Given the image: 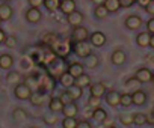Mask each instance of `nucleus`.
I'll return each instance as SVG.
<instances>
[{"mask_svg": "<svg viewBox=\"0 0 154 128\" xmlns=\"http://www.w3.org/2000/svg\"><path fill=\"white\" fill-rule=\"evenodd\" d=\"M53 48H54V51H56V54H59V56H65L69 50H71V44H63V42H56L54 45H53Z\"/></svg>", "mask_w": 154, "mask_h": 128, "instance_id": "b1692460", "label": "nucleus"}, {"mask_svg": "<svg viewBox=\"0 0 154 128\" xmlns=\"http://www.w3.org/2000/svg\"><path fill=\"white\" fill-rule=\"evenodd\" d=\"M59 5H60V0H44V6H45L48 11H56V9H59Z\"/></svg>", "mask_w": 154, "mask_h": 128, "instance_id": "c9c22d12", "label": "nucleus"}, {"mask_svg": "<svg viewBox=\"0 0 154 128\" xmlns=\"http://www.w3.org/2000/svg\"><path fill=\"white\" fill-rule=\"evenodd\" d=\"M119 106H124V107L133 106L131 104V94H128V92L119 94Z\"/></svg>", "mask_w": 154, "mask_h": 128, "instance_id": "7c9ffc66", "label": "nucleus"}, {"mask_svg": "<svg viewBox=\"0 0 154 128\" xmlns=\"http://www.w3.org/2000/svg\"><path fill=\"white\" fill-rule=\"evenodd\" d=\"M106 103L110 107H118L119 106V94L116 91H109L106 94Z\"/></svg>", "mask_w": 154, "mask_h": 128, "instance_id": "f3484780", "label": "nucleus"}, {"mask_svg": "<svg viewBox=\"0 0 154 128\" xmlns=\"http://www.w3.org/2000/svg\"><path fill=\"white\" fill-rule=\"evenodd\" d=\"M74 85H75L77 88H80V89H83V88H86V86H91V77H89L88 74H82L80 77L74 79Z\"/></svg>", "mask_w": 154, "mask_h": 128, "instance_id": "412c9836", "label": "nucleus"}, {"mask_svg": "<svg viewBox=\"0 0 154 128\" xmlns=\"http://www.w3.org/2000/svg\"><path fill=\"white\" fill-rule=\"evenodd\" d=\"M134 77H136V80H137L139 83H148V82H151L152 73H151L148 68H140V70L136 71Z\"/></svg>", "mask_w": 154, "mask_h": 128, "instance_id": "9b49d317", "label": "nucleus"}, {"mask_svg": "<svg viewBox=\"0 0 154 128\" xmlns=\"http://www.w3.org/2000/svg\"><path fill=\"white\" fill-rule=\"evenodd\" d=\"M48 109L51 113H62V109H63V104L62 101L59 100V97H54L48 101Z\"/></svg>", "mask_w": 154, "mask_h": 128, "instance_id": "a211bd4d", "label": "nucleus"}, {"mask_svg": "<svg viewBox=\"0 0 154 128\" xmlns=\"http://www.w3.org/2000/svg\"><path fill=\"white\" fill-rule=\"evenodd\" d=\"M109 128H116V127H113V125H112V127H109Z\"/></svg>", "mask_w": 154, "mask_h": 128, "instance_id": "4d7b16f0", "label": "nucleus"}, {"mask_svg": "<svg viewBox=\"0 0 154 128\" xmlns=\"http://www.w3.org/2000/svg\"><path fill=\"white\" fill-rule=\"evenodd\" d=\"M146 32H148L149 35H154V17L146 21Z\"/></svg>", "mask_w": 154, "mask_h": 128, "instance_id": "c03bdc74", "label": "nucleus"}, {"mask_svg": "<svg viewBox=\"0 0 154 128\" xmlns=\"http://www.w3.org/2000/svg\"><path fill=\"white\" fill-rule=\"evenodd\" d=\"M29 128H36V127H29Z\"/></svg>", "mask_w": 154, "mask_h": 128, "instance_id": "13d9d810", "label": "nucleus"}, {"mask_svg": "<svg viewBox=\"0 0 154 128\" xmlns=\"http://www.w3.org/2000/svg\"><path fill=\"white\" fill-rule=\"evenodd\" d=\"M42 42L47 44V45H50V47H53V45L57 42V36H56L54 33H45V35L42 36Z\"/></svg>", "mask_w": 154, "mask_h": 128, "instance_id": "72a5a7b5", "label": "nucleus"}, {"mask_svg": "<svg viewBox=\"0 0 154 128\" xmlns=\"http://www.w3.org/2000/svg\"><path fill=\"white\" fill-rule=\"evenodd\" d=\"M136 2H137V3H139L142 8H145V6L148 5V2H149V0H136Z\"/></svg>", "mask_w": 154, "mask_h": 128, "instance_id": "3c124183", "label": "nucleus"}, {"mask_svg": "<svg viewBox=\"0 0 154 128\" xmlns=\"http://www.w3.org/2000/svg\"><path fill=\"white\" fill-rule=\"evenodd\" d=\"M151 82H152V83H154V74H152V77H151Z\"/></svg>", "mask_w": 154, "mask_h": 128, "instance_id": "6e6d98bb", "label": "nucleus"}, {"mask_svg": "<svg viewBox=\"0 0 154 128\" xmlns=\"http://www.w3.org/2000/svg\"><path fill=\"white\" fill-rule=\"evenodd\" d=\"M12 14H14V11H12L11 5H8V3H0V20L6 21V20H9V18L12 17Z\"/></svg>", "mask_w": 154, "mask_h": 128, "instance_id": "dca6fc26", "label": "nucleus"}, {"mask_svg": "<svg viewBox=\"0 0 154 128\" xmlns=\"http://www.w3.org/2000/svg\"><path fill=\"white\" fill-rule=\"evenodd\" d=\"M151 113H154V109H152V112H151Z\"/></svg>", "mask_w": 154, "mask_h": 128, "instance_id": "bf43d9fd", "label": "nucleus"}, {"mask_svg": "<svg viewBox=\"0 0 154 128\" xmlns=\"http://www.w3.org/2000/svg\"><path fill=\"white\" fill-rule=\"evenodd\" d=\"M110 60H112V63H113L115 67H121V65H124L125 60H127V54H125V51H124V50L116 48V50L112 53Z\"/></svg>", "mask_w": 154, "mask_h": 128, "instance_id": "6e6552de", "label": "nucleus"}, {"mask_svg": "<svg viewBox=\"0 0 154 128\" xmlns=\"http://www.w3.org/2000/svg\"><path fill=\"white\" fill-rule=\"evenodd\" d=\"M91 118H92L95 122L103 124V122H104V119L107 118V113H106L101 107H97V109H94V110L91 112Z\"/></svg>", "mask_w": 154, "mask_h": 128, "instance_id": "6ab92c4d", "label": "nucleus"}, {"mask_svg": "<svg viewBox=\"0 0 154 128\" xmlns=\"http://www.w3.org/2000/svg\"><path fill=\"white\" fill-rule=\"evenodd\" d=\"M107 15H109V12H107V9L104 8V5H98V6L94 8V17H95L97 20H104Z\"/></svg>", "mask_w": 154, "mask_h": 128, "instance_id": "cd10ccee", "label": "nucleus"}, {"mask_svg": "<svg viewBox=\"0 0 154 128\" xmlns=\"http://www.w3.org/2000/svg\"><path fill=\"white\" fill-rule=\"evenodd\" d=\"M140 85H142V83H139V82L136 80V77H131V79H128V80L125 82V88H127L128 91H131V92L137 91Z\"/></svg>", "mask_w": 154, "mask_h": 128, "instance_id": "473e14b6", "label": "nucleus"}, {"mask_svg": "<svg viewBox=\"0 0 154 128\" xmlns=\"http://www.w3.org/2000/svg\"><path fill=\"white\" fill-rule=\"evenodd\" d=\"M89 92H91V97L101 98V97L106 94V86H104L103 83H94V85H91Z\"/></svg>", "mask_w": 154, "mask_h": 128, "instance_id": "ddd939ff", "label": "nucleus"}, {"mask_svg": "<svg viewBox=\"0 0 154 128\" xmlns=\"http://www.w3.org/2000/svg\"><path fill=\"white\" fill-rule=\"evenodd\" d=\"M104 8L107 9V12L109 14H115V12H118L119 9H121V6H119V0H104Z\"/></svg>", "mask_w": 154, "mask_h": 128, "instance_id": "aec40b11", "label": "nucleus"}, {"mask_svg": "<svg viewBox=\"0 0 154 128\" xmlns=\"http://www.w3.org/2000/svg\"><path fill=\"white\" fill-rule=\"evenodd\" d=\"M145 11H146L149 15H154V0H149L148 5L145 6Z\"/></svg>", "mask_w": 154, "mask_h": 128, "instance_id": "49530a36", "label": "nucleus"}, {"mask_svg": "<svg viewBox=\"0 0 154 128\" xmlns=\"http://www.w3.org/2000/svg\"><path fill=\"white\" fill-rule=\"evenodd\" d=\"M14 65V59L11 54L8 53H3V54H0V68L2 70H11Z\"/></svg>", "mask_w": 154, "mask_h": 128, "instance_id": "2eb2a0df", "label": "nucleus"}, {"mask_svg": "<svg viewBox=\"0 0 154 128\" xmlns=\"http://www.w3.org/2000/svg\"><path fill=\"white\" fill-rule=\"evenodd\" d=\"M136 3V0H119V6L121 8H130Z\"/></svg>", "mask_w": 154, "mask_h": 128, "instance_id": "a18cd8bd", "label": "nucleus"}, {"mask_svg": "<svg viewBox=\"0 0 154 128\" xmlns=\"http://www.w3.org/2000/svg\"><path fill=\"white\" fill-rule=\"evenodd\" d=\"M0 23H2V20H0Z\"/></svg>", "mask_w": 154, "mask_h": 128, "instance_id": "052dcab7", "label": "nucleus"}, {"mask_svg": "<svg viewBox=\"0 0 154 128\" xmlns=\"http://www.w3.org/2000/svg\"><path fill=\"white\" fill-rule=\"evenodd\" d=\"M100 100L101 98H95V97H89L88 98V106L94 110V109H97V107H100Z\"/></svg>", "mask_w": 154, "mask_h": 128, "instance_id": "a19ab883", "label": "nucleus"}, {"mask_svg": "<svg viewBox=\"0 0 154 128\" xmlns=\"http://www.w3.org/2000/svg\"><path fill=\"white\" fill-rule=\"evenodd\" d=\"M77 9L75 5V0H60V5H59V11L63 15H69L71 12H74Z\"/></svg>", "mask_w": 154, "mask_h": 128, "instance_id": "1a4fd4ad", "label": "nucleus"}, {"mask_svg": "<svg viewBox=\"0 0 154 128\" xmlns=\"http://www.w3.org/2000/svg\"><path fill=\"white\" fill-rule=\"evenodd\" d=\"M146 103V94L142 89H137L131 94V104L134 106H143Z\"/></svg>", "mask_w": 154, "mask_h": 128, "instance_id": "f8f14e48", "label": "nucleus"}, {"mask_svg": "<svg viewBox=\"0 0 154 128\" xmlns=\"http://www.w3.org/2000/svg\"><path fill=\"white\" fill-rule=\"evenodd\" d=\"M44 122L47 125H54L57 122V116H54V113H48V115L44 116Z\"/></svg>", "mask_w": 154, "mask_h": 128, "instance_id": "58836bf2", "label": "nucleus"}, {"mask_svg": "<svg viewBox=\"0 0 154 128\" xmlns=\"http://www.w3.org/2000/svg\"><path fill=\"white\" fill-rule=\"evenodd\" d=\"M6 47H9V48H14L15 45H17V38L14 36V35H11V36H6V39H5V42H3Z\"/></svg>", "mask_w": 154, "mask_h": 128, "instance_id": "ea45409f", "label": "nucleus"}, {"mask_svg": "<svg viewBox=\"0 0 154 128\" xmlns=\"http://www.w3.org/2000/svg\"><path fill=\"white\" fill-rule=\"evenodd\" d=\"M91 2H92L95 6H98V5H103V3H104V0H91Z\"/></svg>", "mask_w": 154, "mask_h": 128, "instance_id": "864d4df0", "label": "nucleus"}, {"mask_svg": "<svg viewBox=\"0 0 154 128\" xmlns=\"http://www.w3.org/2000/svg\"><path fill=\"white\" fill-rule=\"evenodd\" d=\"M119 122L125 127H130L133 125V115H121L119 116Z\"/></svg>", "mask_w": 154, "mask_h": 128, "instance_id": "4c0bfd02", "label": "nucleus"}, {"mask_svg": "<svg viewBox=\"0 0 154 128\" xmlns=\"http://www.w3.org/2000/svg\"><path fill=\"white\" fill-rule=\"evenodd\" d=\"M89 39V32L86 27L79 26V27H74L71 32V42H85Z\"/></svg>", "mask_w": 154, "mask_h": 128, "instance_id": "7ed1b4c3", "label": "nucleus"}, {"mask_svg": "<svg viewBox=\"0 0 154 128\" xmlns=\"http://www.w3.org/2000/svg\"><path fill=\"white\" fill-rule=\"evenodd\" d=\"M77 113H79V109H77V106L74 104V101L69 103V104H65L63 109H62V115L65 118H75Z\"/></svg>", "mask_w": 154, "mask_h": 128, "instance_id": "4468645a", "label": "nucleus"}, {"mask_svg": "<svg viewBox=\"0 0 154 128\" xmlns=\"http://www.w3.org/2000/svg\"><path fill=\"white\" fill-rule=\"evenodd\" d=\"M77 119L75 118H63L62 121V128H75Z\"/></svg>", "mask_w": 154, "mask_h": 128, "instance_id": "e433bc0d", "label": "nucleus"}, {"mask_svg": "<svg viewBox=\"0 0 154 128\" xmlns=\"http://www.w3.org/2000/svg\"><path fill=\"white\" fill-rule=\"evenodd\" d=\"M66 73H68L72 79H77V77H80L82 74H85V68H83L82 63H79V62H72V63H69V65H68Z\"/></svg>", "mask_w": 154, "mask_h": 128, "instance_id": "0eeeda50", "label": "nucleus"}, {"mask_svg": "<svg viewBox=\"0 0 154 128\" xmlns=\"http://www.w3.org/2000/svg\"><path fill=\"white\" fill-rule=\"evenodd\" d=\"M24 17H26V20H27L29 23L35 24V23H39V21H41L42 14H41V11H39L38 8H29V9L26 11Z\"/></svg>", "mask_w": 154, "mask_h": 128, "instance_id": "9d476101", "label": "nucleus"}, {"mask_svg": "<svg viewBox=\"0 0 154 128\" xmlns=\"http://www.w3.org/2000/svg\"><path fill=\"white\" fill-rule=\"evenodd\" d=\"M26 118H27V112H26V110H23V109H20V107H17V109L12 110V119H14L15 122H23Z\"/></svg>", "mask_w": 154, "mask_h": 128, "instance_id": "a878e982", "label": "nucleus"}, {"mask_svg": "<svg viewBox=\"0 0 154 128\" xmlns=\"http://www.w3.org/2000/svg\"><path fill=\"white\" fill-rule=\"evenodd\" d=\"M136 44H137L140 48L148 47V44H149V33H148V32H140V33H137V36H136Z\"/></svg>", "mask_w": 154, "mask_h": 128, "instance_id": "4be33fe9", "label": "nucleus"}, {"mask_svg": "<svg viewBox=\"0 0 154 128\" xmlns=\"http://www.w3.org/2000/svg\"><path fill=\"white\" fill-rule=\"evenodd\" d=\"M83 20H85V15H83L80 11H77V9H75L74 12H71L69 15H66V21H68V24L72 26V27H79V26H82Z\"/></svg>", "mask_w": 154, "mask_h": 128, "instance_id": "39448f33", "label": "nucleus"}, {"mask_svg": "<svg viewBox=\"0 0 154 128\" xmlns=\"http://www.w3.org/2000/svg\"><path fill=\"white\" fill-rule=\"evenodd\" d=\"M2 2H3V3H8V5H9L11 2H14V0H2Z\"/></svg>", "mask_w": 154, "mask_h": 128, "instance_id": "5fc2aeb1", "label": "nucleus"}, {"mask_svg": "<svg viewBox=\"0 0 154 128\" xmlns=\"http://www.w3.org/2000/svg\"><path fill=\"white\" fill-rule=\"evenodd\" d=\"M75 128H92V127H91V124L88 121H80V122H77Z\"/></svg>", "mask_w": 154, "mask_h": 128, "instance_id": "de8ad7c7", "label": "nucleus"}, {"mask_svg": "<svg viewBox=\"0 0 154 128\" xmlns=\"http://www.w3.org/2000/svg\"><path fill=\"white\" fill-rule=\"evenodd\" d=\"M59 83H60L63 88H66V89H68L69 86H72V85H74V79H72L66 71H65V73H62V74L59 76Z\"/></svg>", "mask_w": 154, "mask_h": 128, "instance_id": "393cba45", "label": "nucleus"}, {"mask_svg": "<svg viewBox=\"0 0 154 128\" xmlns=\"http://www.w3.org/2000/svg\"><path fill=\"white\" fill-rule=\"evenodd\" d=\"M85 60V67L86 68H89V70H95L97 67H98V57L92 53V54H89L86 59H83Z\"/></svg>", "mask_w": 154, "mask_h": 128, "instance_id": "bb28decb", "label": "nucleus"}, {"mask_svg": "<svg viewBox=\"0 0 154 128\" xmlns=\"http://www.w3.org/2000/svg\"><path fill=\"white\" fill-rule=\"evenodd\" d=\"M27 2L30 8H38V9L44 5V0H27Z\"/></svg>", "mask_w": 154, "mask_h": 128, "instance_id": "79ce46f5", "label": "nucleus"}, {"mask_svg": "<svg viewBox=\"0 0 154 128\" xmlns=\"http://www.w3.org/2000/svg\"><path fill=\"white\" fill-rule=\"evenodd\" d=\"M124 24H125V27L128 29V30H139L140 27H142V18L139 17V15H128L127 18H125V21H124Z\"/></svg>", "mask_w": 154, "mask_h": 128, "instance_id": "423d86ee", "label": "nucleus"}, {"mask_svg": "<svg viewBox=\"0 0 154 128\" xmlns=\"http://www.w3.org/2000/svg\"><path fill=\"white\" fill-rule=\"evenodd\" d=\"M42 83H44V88H45L47 94H48L50 91H53V89H54V79H53L50 74L44 77V82H42Z\"/></svg>", "mask_w": 154, "mask_h": 128, "instance_id": "f704fd0d", "label": "nucleus"}, {"mask_svg": "<svg viewBox=\"0 0 154 128\" xmlns=\"http://www.w3.org/2000/svg\"><path fill=\"white\" fill-rule=\"evenodd\" d=\"M89 44L92 45V47H97V48H100V47H103L104 44H106V35L103 33V32H100V30H97V32H92L91 35H89Z\"/></svg>", "mask_w": 154, "mask_h": 128, "instance_id": "20e7f679", "label": "nucleus"}, {"mask_svg": "<svg viewBox=\"0 0 154 128\" xmlns=\"http://www.w3.org/2000/svg\"><path fill=\"white\" fill-rule=\"evenodd\" d=\"M6 80H8L9 85H18V83H21V82H20V80H21V76H20V73H17V71H11V73L6 76Z\"/></svg>", "mask_w": 154, "mask_h": 128, "instance_id": "c756f323", "label": "nucleus"}, {"mask_svg": "<svg viewBox=\"0 0 154 128\" xmlns=\"http://www.w3.org/2000/svg\"><path fill=\"white\" fill-rule=\"evenodd\" d=\"M14 95H15L17 100H20V101H26V100L30 98V95H32V89L23 82V83L15 85V88H14Z\"/></svg>", "mask_w": 154, "mask_h": 128, "instance_id": "f03ea898", "label": "nucleus"}, {"mask_svg": "<svg viewBox=\"0 0 154 128\" xmlns=\"http://www.w3.org/2000/svg\"><path fill=\"white\" fill-rule=\"evenodd\" d=\"M146 124V115L145 113H133V125H145Z\"/></svg>", "mask_w": 154, "mask_h": 128, "instance_id": "2f4dec72", "label": "nucleus"}, {"mask_svg": "<svg viewBox=\"0 0 154 128\" xmlns=\"http://www.w3.org/2000/svg\"><path fill=\"white\" fill-rule=\"evenodd\" d=\"M5 39H6V33H5V30L2 27H0V44H3Z\"/></svg>", "mask_w": 154, "mask_h": 128, "instance_id": "09e8293b", "label": "nucleus"}, {"mask_svg": "<svg viewBox=\"0 0 154 128\" xmlns=\"http://www.w3.org/2000/svg\"><path fill=\"white\" fill-rule=\"evenodd\" d=\"M30 103L33 104V106H42L44 104V95L41 94V92H32V95H30Z\"/></svg>", "mask_w": 154, "mask_h": 128, "instance_id": "c85d7f7f", "label": "nucleus"}, {"mask_svg": "<svg viewBox=\"0 0 154 128\" xmlns=\"http://www.w3.org/2000/svg\"><path fill=\"white\" fill-rule=\"evenodd\" d=\"M71 51L80 59H86L89 54H92V45L85 41V42H71Z\"/></svg>", "mask_w": 154, "mask_h": 128, "instance_id": "f257e3e1", "label": "nucleus"}, {"mask_svg": "<svg viewBox=\"0 0 154 128\" xmlns=\"http://www.w3.org/2000/svg\"><path fill=\"white\" fill-rule=\"evenodd\" d=\"M146 124H154V113L146 115Z\"/></svg>", "mask_w": 154, "mask_h": 128, "instance_id": "8fccbe9b", "label": "nucleus"}, {"mask_svg": "<svg viewBox=\"0 0 154 128\" xmlns=\"http://www.w3.org/2000/svg\"><path fill=\"white\" fill-rule=\"evenodd\" d=\"M148 47L154 48V35H149V44H148Z\"/></svg>", "mask_w": 154, "mask_h": 128, "instance_id": "603ef678", "label": "nucleus"}, {"mask_svg": "<svg viewBox=\"0 0 154 128\" xmlns=\"http://www.w3.org/2000/svg\"><path fill=\"white\" fill-rule=\"evenodd\" d=\"M59 100L62 101V104H63V106H65V104H69V103H72V101H71V98L68 97L66 91H65V92H62V94L59 95Z\"/></svg>", "mask_w": 154, "mask_h": 128, "instance_id": "37998d69", "label": "nucleus"}, {"mask_svg": "<svg viewBox=\"0 0 154 128\" xmlns=\"http://www.w3.org/2000/svg\"><path fill=\"white\" fill-rule=\"evenodd\" d=\"M82 91H83V89L77 88L75 85H72V86H69V88L66 89V94H68V97L71 98V101H75V100H79V98L82 97Z\"/></svg>", "mask_w": 154, "mask_h": 128, "instance_id": "5701e85b", "label": "nucleus"}]
</instances>
